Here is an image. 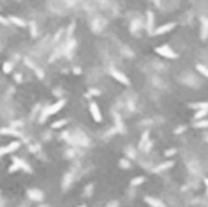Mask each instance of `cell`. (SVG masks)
Here are the masks:
<instances>
[{"mask_svg": "<svg viewBox=\"0 0 208 207\" xmlns=\"http://www.w3.org/2000/svg\"><path fill=\"white\" fill-rule=\"evenodd\" d=\"M196 68H197V71H200L204 77H207L208 76V71H207V68L203 66V65H197L196 66Z\"/></svg>", "mask_w": 208, "mask_h": 207, "instance_id": "13", "label": "cell"}, {"mask_svg": "<svg viewBox=\"0 0 208 207\" xmlns=\"http://www.w3.org/2000/svg\"><path fill=\"white\" fill-rule=\"evenodd\" d=\"M0 23H3V24H7L9 22H7V20H6V18H4L3 16H0Z\"/></svg>", "mask_w": 208, "mask_h": 207, "instance_id": "18", "label": "cell"}, {"mask_svg": "<svg viewBox=\"0 0 208 207\" xmlns=\"http://www.w3.org/2000/svg\"><path fill=\"white\" fill-rule=\"evenodd\" d=\"M206 113H207V109H203V110H198V112L195 115V118L196 120H200V118H202V117H204L206 116Z\"/></svg>", "mask_w": 208, "mask_h": 207, "instance_id": "12", "label": "cell"}, {"mask_svg": "<svg viewBox=\"0 0 208 207\" xmlns=\"http://www.w3.org/2000/svg\"><path fill=\"white\" fill-rule=\"evenodd\" d=\"M63 105H64V101H63V100H60V101H57L56 104H54V105H51V106H49L48 109H45L44 112L42 113V120H45L48 116L55 115L56 112H59V111L62 109Z\"/></svg>", "mask_w": 208, "mask_h": 207, "instance_id": "1", "label": "cell"}, {"mask_svg": "<svg viewBox=\"0 0 208 207\" xmlns=\"http://www.w3.org/2000/svg\"><path fill=\"white\" fill-rule=\"evenodd\" d=\"M146 202H149L152 207H164V205L161 201L156 200V199H152V197H146Z\"/></svg>", "mask_w": 208, "mask_h": 207, "instance_id": "8", "label": "cell"}, {"mask_svg": "<svg viewBox=\"0 0 208 207\" xmlns=\"http://www.w3.org/2000/svg\"><path fill=\"white\" fill-rule=\"evenodd\" d=\"M153 22H155L153 12L149 11V12H147V26H149V31H150V32L152 31V27H153Z\"/></svg>", "mask_w": 208, "mask_h": 207, "instance_id": "9", "label": "cell"}, {"mask_svg": "<svg viewBox=\"0 0 208 207\" xmlns=\"http://www.w3.org/2000/svg\"><path fill=\"white\" fill-rule=\"evenodd\" d=\"M79 207H86V206H85V205H82V206H79Z\"/></svg>", "mask_w": 208, "mask_h": 207, "instance_id": "19", "label": "cell"}, {"mask_svg": "<svg viewBox=\"0 0 208 207\" xmlns=\"http://www.w3.org/2000/svg\"><path fill=\"white\" fill-rule=\"evenodd\" d=\"M3 70H4V72H6V73L11 72V70H12V65H11L10 62H5V63H4V66H3Z\"/></svg>", "mask_w": 208, "mask_h": 207, "instance_id": "14", "label": "cell"}, {"mask_svg": "<svg viewBox=\"0 0 208 207\" xmlns=\"http://www.w3.org/2000/svg\"><path fill=\"white\" fill-rule=\"evenodd\" d=\"M142 182H144V178H142V177H139V178L132 180V184H133V185H138V184H141Z\"/></svg>", "mask_w": 208, "mask_h": 207, "instance_id": "16", "label": "cell"}, {"mask_svg": "<svg viewBox=\"0 0 208 207\" xmlns=\"http://www.w3.org/2000/svg\"><path fill=\"white\" fill-rule=\"evenodd\" d=\"M175 27V23H173V22H171V23H166V24H163V26H160V27L156 29L153 33L157 35V34H163V33H166V32H169V31H172L173 28Z\"/></svg>", "mask_w": 208, "mask_h": 207, "instance_id": "4", "label": "cell"}, {"mask_svg": "<svg viewBox=\"0 0 208 207\" xmlns=\"http://www.w3.org/2000/svg\"><path fill=\"white\" fill-rule=\"evenodd\" d=\"M207 27H208L207 20L203 17V18H202V39H203V40L207 38Z\"/></svg>", "mask_w": 208, "mask_h": 207, "instance_id": "11", "label": "cell"}, {"mask_svg": "<svg viewBox=\"0 0 208 207\" xmlns=\"http://www.w3.org/2000/svg\"><path fill=\"white\" fill-rule=\"evenodd\" d=\"M156 53L160 54L161 56L163 57H167V59H175L177 57V54L174 51L167 45H163V46H160V48H156Z\"/></svg>", "mask_w": 208, "mask_h": 207, "instance_id": "2", "label": "cell"}, {"mask_svg": "<svg viewBox=\"0 0 208 207\" xmlns=\"http://www.w3.org/2000/svg\"><path fill=\"white\" fill-rule=\"evenodd\" d=\"M112 76L114 77V78L118 81V82H121V83H123V84H125V85H128L129 84V79L125 77V74H123L122 72H119V71H116V70H112Z\"/></svg>", "mask_w": 208, "mask_h": 207, "instance_id": "6", "label": "cell"}, {"mask_svg": "<svg viewBox=\"0 0 208 207\" xmlns=\"http://www.w3.org/2000/svg\"><path fill=\"white\" fill-rule=\"evenodd\" d=\"M64 124H66V121H57V122L51 124V127H53V128H60V127H62Z\"/></svg>", "mask_w": 208, "mask_h": 207, "instance_id": "15", "label": "cell"}, {"mask_svg": "<svg viewBox=\"0 0 208 207\" xmlns=\"http://www.w3.org/2000/svg\"><path fill=\"white\" fill-rule=\"evenodd\" d=\"M190 106L195 110H203V109L208 107V104L207 102H196V104H191Z\"/></svg>", "mask_w": 208, "mask_h": 207, "instance_id": "10", "label": "cell"}, {"mask_svg": "<svg viewBox=\"0 0 208 207\" xmlns=\"http://www.w3.org/2000/svg\"><path fill=\"white\" fill-rule=\"evenodd\" d=\"M207 121H203V122H198V123H196L195 124V127H198V128H201V127H207Z\"/></svg>", "mask_w": 208, "mask_h": 207, "instance_id": "17", "label": "cell"}, {"mask_svg": "<svg viewBox=\"0 0 208 207\" xmlns=\"http://www.w3.org/2000/svg\"><path fill=\"white\" fill-rule=\"evenodd\" d=\"M18 146H20V143H18V141H12V143H10L7 146L0 149V156H1L3 153H9V152H11V151L17 150Z\"/></svg>", "mask_w": 208, "mask_h": 207, "instance_id": "5", "label": "cell"}, {"mask_svg": "<svg viewBox=\"0 0 208 207\" xmlns=\"http://www.w3.org/2000/svg\"><path fill=\"white\" fill-rule=\"evenodd\" d=\"M9 20H10L12 23H15L16 26H18V27H24V26H26V22H24L23 20L18 18V17H16V16H10Z\"/></svg>", "mask_w": 208, "mask_h": 207, "instance_id": "7", "label": "cell"}, {"mask_svg": "<svg viewBox=\"0 0 208 207\" xmlns=\"http://www.w3.org/2000/svg\"><path fill=\"white\" fill-rule=\"evenodd\" d=\"M90 113H92L93 118H94L96 122H101L102 115H101V111H100V109H99V106H97L96 102H92V104H90Z\"/></svg>", "mask_w": 208, "mask_h": 207, "instance_id": "3", "label": "cell"}]
</instances>
